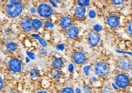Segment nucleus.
Returning a JSON list of instances; mask_svg holds the SVG:
<instances>
[{
  "label": "nucleus",
  "instance_id": "f257e3e1",
  "mask_svg": "<svg viewBox=\"0 0 132 93\" xmlns=\"http://www.w3.org/2000/svg\"><path fill=\"white\" fill-rule=\"evenodd\" d=\"M23 10L21 2L9 3L6 7L5 12L9 16L12 18H15L21 15Z\"/></svg>",
  "mask_w": 132,
  "mask_h": 93
},
{
  "label": "nucleus",
  "instance_id": "f03ea898",
  "mask_svg": "<svg viewBox=\"0 0 132 93\" xmlns=\"http://www.w3.org/2000/svg\"><path fill=\"white\" fill-rule=\"evenodd\" d=\"M109 66L104 61H98L95 63L94 67V74L98 77H105L109 73Z\"/></svg>",
  "mask_w": 132,
  "mask_h": 93
},
{
  "label": "nucleus",
  "instance_id": "7ed1b4c3",
  "mask_svg": "<svg viewBox=\"0 0 132 93\" xmlns=\"http://www.w3.org/2000/svg\"><path fill=\"white\" fill-rule=\"evenodd\" d=\"M114 82L119 89H125L130 85V79L127 74L125 73H119L115 76Z\"/></svg>",
  "mask_w": 132,
  "mask_h": 93
},
{
  "label": "nucleus",
  "instance_id": "20e7f679",
  "mask_svg": "<svg viewBox=\"0 0 132 93\" xmlns=\"http://www.w3.org/2000/svg\"><path fill=\"white\" fill-rule=\"evenodd\" d=\"M37 13L38 15L42 18H49L53 13V9L49 4L43 2L38 6Z\"/></svg>",
  "mask_w": 132,
  "mask_h": 93
},
{
  "label": "nucleus",
  "instance_id": "39448f33",
  "mask_svg": "<svg viewBox=\"0 0 132 93\" xmlns=\"http://www.w3.org/2000/svg\"><path fill=\"white\" fill-rule=\"evenodd\" d=\"M100 39H101V36L100 34L94 31L90 32L88 35L87 41L89 46L93 47L97 46L99 45Z\"/></svg>",
  "mask_w": 132,
  "mask_h": 93
},
{
  "label": "nucleus",
  "instance_id": "423d86ee",
  "mask_svg": "<svg viewBox=\"0 0 132 93\" xmlns=\"http://www.w3.org/2000/svg\"><path fill=\"white\" fill-rule=\"evenodd\" d=\"M8 68L13 73H18L22 69V62L20 59L12 58L9 60Z\"/></svg>",
  "mask_w": 132,
  "mask_h": 93
},
{
  "label": "nucleus",
  "instance_id": "0eeeda50",
  "mask_svg": "<svg viewBox=\"0 0 132 93\" xmlns=\"http://www.w3.org/2000/svg\"><path fill=\"white\" fill-rule=\"evenodd\" d=\"M118 67L123 71H129L132 69V60L128 57H120L118 60Z\"/></svg>",
  "mask_w": 132,
  "mask_h": 93
},
{
  "label": "nucleus",
  "instance_id": "6e6552de",
  "mask_svg": "<svg viewBox=\"0 0 132 93\" xmlns=\"http://www.w3.org/2000/svg\"><path fill=\"white\" fill-rule=\"evenodd\" d=\"M72 60L78 65L83 64L86 61V56L84 53L80 51H77L72 54Z\"/></svg>",
  "mask_w": 132,
  "mask_h": 93
},
{
  "label": "nucleus",
  "instance_id": "1a4fd4ad",
  "mask_svg": "<svg viewBox=\"0 0 132 93\" xmlns=\"http://www.w3.org/2000/svg\"><path fill=\"white\" fill-rule=\"evenodd\" d=\"M20 26L23 30L25 32H30L33 29L32 20L28 17L23 18L20 21Z\"/></svg>",
  "mask_w": 132,
  "mask_h": 93
},
{
  "label": "nucleus",
  "instance_id": "9d476101",
  "mask_svg": "<svg viewBox=\"0 0 132 93\" xmlns=\"http://www.w3.org/2000/svg\"><path fill=\"white\" fill-rule=\"evenodd\" d=\"M106 23L111 28H116L120 24V18L116 15H110L106 19Z\"/></svg>",
  "mask_w": 132,
  "mask_h": 93
},
{
  "label": "nucleus",
  "instance_id": "9b49d317",
  "mask_svg": "<svg viewBox=\"0 0 132 93\" xmlns=\"http://www.w3.org/2000/svg\"><path fill=\"white\" fill-rule=\"evenodd\" d=\"M72 19L69 16H64L60 20V26L62 29L66 30L72 26Z\"/></svg>",
  "mask_w": 132,
  "mask_h": 93
},
{
  "label": "nucleus",
  "instance_id": "f8f14e48",
  "mask_svg": "<svg viewBox=\"0 0 132 93\" xmlns=\"http://www.w3.org/2000/svg\"><path fill=\"white\" fill-rule=\"evenodd\" d=\"M79 34V29L76 26H71L66 31V37L69 39H74L77 38Z\"/></svg>",
  "mask_w": 132,
  "mask_h": 93
},
{
  "label": "nucleus",
  "instance_id": "ddd939ff",
  "mask_svg": "<svg viewBox=\"0 0 132 93\" xmlns=\"http://www.w3.org/2000/svg\"><path fill=\"white\" fill-rule=\"evenodd\" d=\"M86 10L84 7L78 6L76 7L74 9V15L78 19H84L86 15Z\"/></svg>",
  "mask_w": 132,
  "mask_h": 93
},
{
  "label": "nucleus",
  "instance_id": "4468645a",
  "mask_svg": "<svg viewBox=\"0 0 132 93\" xmlns=\"http://www.w3.org/2000/svg\"><path fill=\"white\" fill-rule=\"evenodd\" d=\"M64 65V62L63 59L60 57H57L53 60L52 63V67L55 69V70H59L61 68L63 67Z\"/></svg>",
  "mask_w": 132,
  "mask_h": 93
},
{
  "label": "nucleus",
  "instance_id": "2eb2a0df",
  "mask_svg": "<svg viewBox=\"0 0 132 93\" xmlns=\"http://www.w3.org/2000/svg\"><path fill=\"white\" fill-rule=\"evenodd\" d=\"M18 45L16 42H9L6 44V51L8 53H13L18 49Z\"/></svg>",
  "mask_w": 132,
  "mask_h": 93
},
{
  "label": "nucleus",
  "instance_id": "dca6fc26",
  "mask_svg": "<svg viewBox=\"0 0 132 93\" xmlns=\"http://www.w3.org/2000/svg\"><path fill=\"white\" fill-rule=\"evenodd\" d=\"M32 25H33V29L35 30L38 31L42 29L43 25V23L40 19L35 18V19H32Z\"/></svg>",
  "mask_w": 132,
  "mask_h": 93
},
{
  "label": "nucleus",
  "instance_id": "f3484780",
  "mask_svg": "<svg viewBox=\"0 0 132 93\" xmlns=\"http://www.w3.org/2000/svg\"><path fill=\"white\" fill-rule=\"evenodd\" d=\"M30 74L32 78H37V77L40 76V71L37 68L32 69L30 72Z\"/></svg>",
  "mask_w": 132,
  "mask_h": 93
},
{
  "label": "nucleus",
  "instance_id": "a211bd4d",
  "mask_svg": "<svg viewBox=\"0 0 132 93\" xmlns=\"http://www.w3.org/2000/svg\"><path fill=\"white\" fill-rule=\"evenodd\" d=\"M77 2L79 6L86 7L90 4V0H77Z\"/></svg>",
  "mask_w": 132,
  "mask_h": 93
},
{
  "label": "nucleus",
  "instance_id": "6ab92c4d",
  "mask_svg": "<svg viewBox=\"0 0 132 93\" xmlns=\"http://www.w3.org/2000/svg\"><path fill=\"white\" fill-rule=\"evenodd\" d=\"M52 75L56 79H59L62 76V73L59 70H55L52 72Z\"/></svg>",
  "mask_w": 132,
  "mask_h": 93
},
{
  "label": "nucleus",
  "instance_id": "aec40b11",
  "mask_svg": "<svg viewBox=\"0 0 132 93\" xmlns=\"http://www.w3.org/2000/svg\"><path fill=\"white\" fill-rule=\"evenodd\" d=\"M44 26H45V27L46 28V29H52L54 28V24L52 23L51 21L49 20H46L44 22Z\"/></svg>",
  "mask_w": 132,
  "mask_h": 93
},
{
  "label": "nucleus",
  "instance_id": "412c9836",
  "mask_svg": "<svg viewBox=\"0 0 132 93\" xmlns=\"http://www.w3.org/2000/svg\"><path fill=\"white\" fill-rule=\"evenodd\" d=\"M91 68V65H85V67L83 68V73H84L85 75L86 76V77L89 76V71H90Z\"/></svg>",
  "mask_w": 132,
  "mask_h": 93
},
{
  "label": "nucleus",
  "instance_id": "4be33fe9",
  "mask_svg": "<svg viewBox=\"0 0 132 93\" xmlns=\"http://www.w3.org/2000/svg\"><path fill=\"white\" fill-rule=\"evenodd\" d=\"M88 15V17L90 18V19H94V18L96 17L97 13H96V12L95 10L90 9L89 10Z\"/></svg>",
  "mask_w": 132,
  "mask_h": 93
},
{
  "label": "nucleus",
  "instance_id": "5701e85b",
  "mask_svg": "<svg viewBox=\"0 0 132 93\" xmlns=\"http://www.w3.org/2000/svg\"><path fill=\"white\" fill-rule=\"evenodd\" d=\"M60 93H74V91L71 87H68L62 89Z\"/></svg>",
  "mask_w": 132,
  "mask_h": 93
},
{
  "label": "nucleus",
  "instance_id": "b1692460",
  "mask_svg": "<svg viewBox=\"0 0 132 93\" xmlns=\"http://www.w3.org/2000/svg\"><path fill=\"white\" fill-rule=\"evenodd\" d=\"M37 40L38 41V42H39L40 44L42 46V47L45 48V47H46L47 46H48V44H47L46 41H45V39H43V38L41 37V36H40V37L38 38Z\"/></svg>",
  "mask_w": 132,
  "mask_h": 93
},
{
  "label": "nucleus",
  "instance_id": "393cba45",
  "mask_svg": "<svg viewBox=\"0 0 132 93\" xmlns=\"http://www.w3.org/2000/svg\"><path fill=\"white\" fill-rule=\"evenodd\" d=\"M126 30H127L128 33L132 36V21H130L126 25Z\"/></svg>",
  "mask_w": 132,
  "mask_h": 93
},
{
  "label": "nucleus",
  "instance_id": "a878e982",
  "mask_svg": "<svg viewBox=\"0 0 132 93\" xmlns=\"http://www.w3.org/2000/svg\"><path fill=\"white\" fill-rule=\"evenodd\" d=\"M102 29H103V27H102V25L100 24H95L93 26V31L97 32V33H99L100 31H102Z\"/></svg>",
  "mask_w": 132,
  "mask_h": 93
},
{
  "label": "nucleus",
  "instance_id": "bb28decb",
  "mask_svg": "<svg viewBox=\"0 0 132 93\" xmlns=\"http://www.w3.org/2000/svg\"><path fill=\"white\" fill-rule=\"evenodd\" d=\"M26 53L27 56H28L30 59H32V60H35V55L34 53H32V52L31 51H26Z\"/></svg>",
  "mask_w": 132,
  "mask_h": 93
},
{
  "label": "nucleus",
  "instance_id": "cd10ccee",
  "mask_svg": "<svg viewBox=\"0 0 132 93\" xmlns=\"http://www.w3.org/2000/svg\"><path fill=\"white\" fill-rule=\"evenodd\" d=\"M116 51L117 53H120V54H128V55H130V56H132V52L131 51H123V50H116Z\"/></svg>",
  "mask_w": 132,
  "mask_h": 93
},
{
  "label": "nucleus",
  "instance_id": "c85d7f7f",
  "mask_svg": "<svg viewBox=\"0 0 132 93\" xmlns=\"http://www.w3.org/2000/svg\"><path fill=\"white\" fill-rule=\"evenodd\" d=\"M111 2L114 5H120L124 2V0H111Z\"/></svg>",
  "mask_w": 132,
  "mask_h": 93
},
{
  "label": "nucleus",
  "instance_id": "c756f323",
  "mask_svg": "<svg viewBox=\"0 0 132 93\" xmlns=\"http://www.w3.org/2000/svg\"><path fill=\"white\" fill-rule=\"evenodd\" d=\"M91 91V88L89 85H85L83 87V91L84 93H90Z\"/></svg>",
  "mask_w": 132,
  "mask_h": 93
},
{
  "label": "nucleus",
  "instance_id": "7c9ffc66",
  "mask_svg": "<svg viewBox=\"0 0 132 93\" xmlns=\"http://www.w3.org/2000/svg\"><path fill=\"white\" fill-rule=\"evenodd\" d=\"M102 93H113V91L110 87H105L102 90Z\"/></svg>",
  "mask_w": 132,
  "mask_h": 93
},
{
  "label": "nucleus",
  "instance_id": "2f4dec72",
  "mask_svg": "<svg viewBox=\"0 0 132 93\" xmlns=\"http://www.w3.org/2000/svg\"><path fill=\"white\" fill-rule=\"evenodd\" d=\"M46 54H47V51L45 50V49L42 48L38 51V54H39L40 56H46Z\"/></svg>",
  "mask_w": 132,
  "mask_h": 93
},
{
  "label": "nucleus",
  "instance_id": "473e14b6",
  "mask_svg": "<svg viewBox=\"0 0 132 93\" xmlns=\"http://www.w3.org/2000/svg\"><path fill=\"white\" fill-rule=\"evenodd\" d=\"M65 45L63 44H59L58 46H56V49L57 50L59 51H63L65 50Z\"/></svg>",
  "mask_w": 132,
  "mask_h": 93
},
{
  "label": "nucleus",
  "instance_id": "72a5a7b5",
  "mask_svg": "<svg viewBox=\"0 0 132 93\" xmlns=\"http://www.w3.org/2000/svg\"><path fill=\"white\" fill-rule=\"evenodd\" d=\"M68 71L70 73H72L74 70V65L72 63H69V65H68Z\"/></svg>",
  "mask_w": 132,
  "mask_h": 93
},
{
  "label": "nucleus",
  "instance_id": "f704fd0d",
  "mask_svg": "<svg viewBox=\"0 0 132 93\" xmlns=\"http://www.w3.org/2000/svg\"><path fill=\"white\" fill-rule=\"evenodd\" d=\"M49 3L51 4V5H52V7H55V8L58 7L57 4L55 2V1H54V0H49Z\"/></svg>",
  "mask_w": 132,
  "mask_h": 93
},
{
  "label": "nucleus",
  "instance_id": "c9c22d12",
  "mask_svg": "<svg viewBox=\"0 0 132 93\" xmlns=\"http://www.w3.org/2000/svg\"><path fill=\"white\" fill-rule=\"evenodd\" d=\"M37 11V10L34 7H31L29 8V12L31 14L36 13Z\"/></svg>",
  "mask_w": 132,
  "mask_h": 93
},
{
  "label": "nucleus",
  "instance_id": "e433bc0d",
  "mask_svg": "<svg viewBox=\"0 0 132 93\" xmlns=\"http://www.w3.org/2000/svg\"><path fill=\"white\" fill-rule=\"evenodd\" d=\"M111 87H112V88H113V89H114V90H116V91H117V90H119V87H117V85H116V84H115L114 82H113V83H111Z\"/></svg>",
  "mask_w": 132,
  "mask_h": 93
},
{
  "label": "nucleus",
  "instance_id": "4c0bfd02",
  "mask_svg": "<svg viewBox=\"0 0 132 93\" xmlns=\"http://www.w3.org/2000/svg\"><path fill=\"white\" fill-rule=\"evenodd\" d=\"M75 93H82V90H81V89H80L79 88H76V90H75Z\"/></svg>",
  "mask_w": 132,
  "mask_h": 93
},
{
  "label": "nucleus",
  "instance_id": "58836bf2",
  "mask_svg": "<svg viewBox=\"0 0 132 93\" xmlns=\"http://www.w3.org/2000/svg\"><path fill=\"white\" fill-rule=\"evenodd\" d=\"M91 80L93 82H97V77H96V76H93V77H91Z\"/></svg>",
  "mask_w": 132,
  "mask_h": 93
},
{
  "label": "nucleus",
  "instance_id": "ea45409f",
  "mask_svg": "<svg viewBox=\"0 0 132 93\" xmlns=\"http://www.w3.org/2000/svg\"><path fill=\"white\" fill-rule=\"evenodd\" d=\"M0 82H1V87H0V89H1V90L3 88V79L1 77V78H0Z\"/></svg>",
  "mask_w": 132,
  "mask_h": 93
},
{
  "label": "nucleus",
  "instance_id": "a19ab883",
  "mask_svg": "<svg viewBox=\"0 0 132 93\" xmlns=\"http://www.w3.org/2000/svg\"><path fill=\"white\" fill-rule=\"evenodd\" d=\"M21 2V0H9L10 3H12V2Z\"/></svg>",
  "mask_w": 132,
  "mask_h": 93
},
{
  "label": "nucleus",
  "instance_id": "79ce46f5",
  "mask_svg": "<svg viewBox=\"0 0 132 93\" xmlns=\"http://www.w3.org/2000/svg\"><path fill=\"white\" fill-rule=\"evenodd\" d=\"M30 59L29 57H28V56H27L25 58V60H26V63H29V62H30Z\"/></svg>",
  "mask_w": 132,
  "mask_h": 93
},
{
  "label": "nucleus",
  "instance_id": "37998d69",
  "mask_svg": "<svg viewBox=\"0 0 132 93\" xmlns=\"http://www.w3.org/2000/svg\"><path fill=\"white\" fill-rule=\"evenodd\" d=\"M57 4H60L62 2V0H54Z\"/></svg>",
  "mask_w": 132,
  "mask_h": 93
},
{
  "label": "nucleus",
  "instance_id": "c03bdc74",
  "mask_svg": "<svg viewBox=\"0 0 132 93\" xmlns=\"http://www.w3.org/2000/svg\"><path fill=\"white\" fill-rule=\"evenodd\" d=\"M5 32H6V33L8 34V35H9V34L11 33V31H10L9 29H6V30Z\"/></svg>",
  "mask_w": 132,
  "mask_h": 93
},
{
  "label": "nucleus",
  "instance_id": "a18cd8bd",
  "mask_svg": "<svg viewBox=\"0 0 132 93\" xmlns=\"http://www.w3.org/2000/svg\"><path fill=\"white\" fill-rule=\"evenodd\" d=\"M37 93H48L45 91H39V92H38Z\"/></svg>",
  "mask_w": 132,
  "mask_h": 93
},
{
  "label": "nucleus",
  "instance_id": "49530a36",
  "mask_svg": "<svg viewBox=\"0 0 132 93\" xmlns=\"http://www.w3.org/2000/svg\"><path fill=\"white\" fill-rule=\"evenodd\" d=\"M130 74H131L132 75V71H131V72H130Z\"/></svg>",
  "mask_w": 132,
  "mask_h": 93
},
{
  "label": "nucleus",
  "instance_id": "de8ad7c7",
  "mask_svg": "<svg viewBox=\"0 0 132 93\" xmlns=\"http://www.w3.org/2000/svg\"><path fill=\"white\" fill-rule=\"evenodd\" d=\"M131 5H132V0H131Z\"/></svg>",
  "mask_w": 132,
  "mask_h": 93
},
{
  "label": "nucleus",
  "instance_id": "09e8293b",
  "mask_svg": "<svg viewBox=\"0 0 132 93\" xmlns=\"http://www.w3.org/2000/svg\"></svg>",
  "mask_w": 132,
  "mask_h": 93
}]
</instances>
